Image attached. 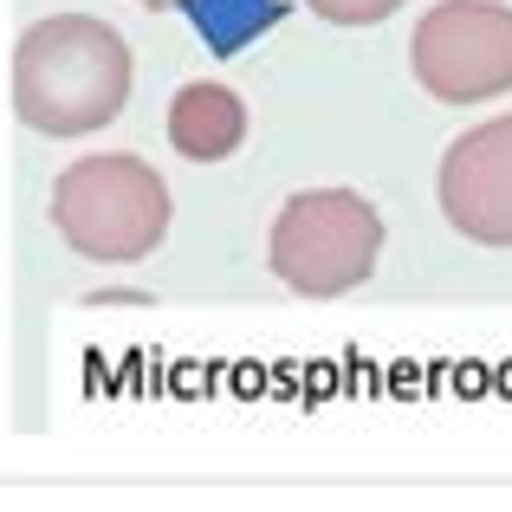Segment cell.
I'll return each mask as SVG.
<instances>
[{
  "mask_svg": "<svg viewBox=\"0 0 512 512\" xmlns=\"http://www.w3.org/2000/svg\"><path fill=\"white\" fill-rule=\"evenodd\" d=\"M415 85L435 104H493L512 91V7L500 0H441L409 39Z\"/></svg>",
  "mask_w": 512,
  "mask_h": 512,
  "instance_id": "obj_4",
  "label": "cell"
},
{
  "mask_svg": "<svg viewBox=\"0 0 512 512\" xmlns=\"http://www.w3.org/2000/svg\"><path fill=\"white\" fill-rule=\"evenodd\" d=\"M266 260L305 299H344L383 260V214L357 188H299L273 221Z\"/></svg>",
  "mask_w": 512,
  "mask_h": 512,
  "instance_id": "obj_3",
  "label": "cell"
},
{
  "mask_svg": "<svg viewBox=\"0 0 512 512\" xmlns=\"http://www.w3.org/2000/svg\"><path fill=\"white\" fill-rule=\"evenodd\" d=\"M143 7H182V0H143Z\"/></svg>",
  "mask_w": 512,
  "mask_h": 512,
  "instance_id": "obj_8",
  "label": "cell"
},
{
  "mask_svg": "<svg viewBox=\"0 0 512 512\" xmlns=\"http://www.w3.org/2000/svg\"><path fill=\"white\" fill-rule=\"evenodd\" d=\"M169 143L188 163H227V156L247 143V104L227 85L195 78V85H182L169 98Z\"/></svg>",
  "mask_w": 512,
  "mask_h": 512,
  "instance_id": "obj_6",
  "label": "cell"
},
{
  "mask_svg": "<svg viewBox=\"0 0 512 512\" xmlns=\"http://www.w3.org/2000/svg\"><path fill=\"white\" fill-rule=\"evenodd\" d=\"M305 7L318 13V20L331 26H383L396 7H409V0H305Z\"/></svg>",
  "mask_w": 512,
  "mask_h": 512,
  "instance_id": "obj_7",
  "label": "cell"
},
{
  "mask_svg": "<svg viewBox=\"0 0 512 512\" xmlns=\"http://www.w3.org/2000/svg\"><path fill=\"white\" fill-rule=\"evenodd\" d=\"M441 214L474 247H512V111L461 130L435 175Z\"/></svg>",
  "mask_w": 512,
  "mask_h": 512,
  "instance_id": "obj_5",
  "label": "cell"
},
{
  "mask_svg": "<svg viewBox=\"0 0 512 512\" xmlns=\"http://www.w3.org/2000/svg\"><path fill=\"white\" fill-rule=\"evenodd\" d=\"M169 182L143 156H78L52 182V227L91 266H137L169 240Z\"/></svg>",
  "mask_w": 512,
  "mask_h": 512,
  "instance_id": "obj_2",
  "label": "cell"
},
{
  "mask_svg": "<svg viewBox=\"0 0 512 512\" xmlns=\"http://www.w3.org/2000/svg\"><path fill=\"white\" fill-rule=\"evenodd\" d=\"M130 104V46L98 13L33 20L13 46V111L39 137H91Z\"/></svg>",
  "mask_w": 512,
  "mask_h": 512,
  "instance_id": "obj_1",
  "label": "cell"
}]
</instances>
